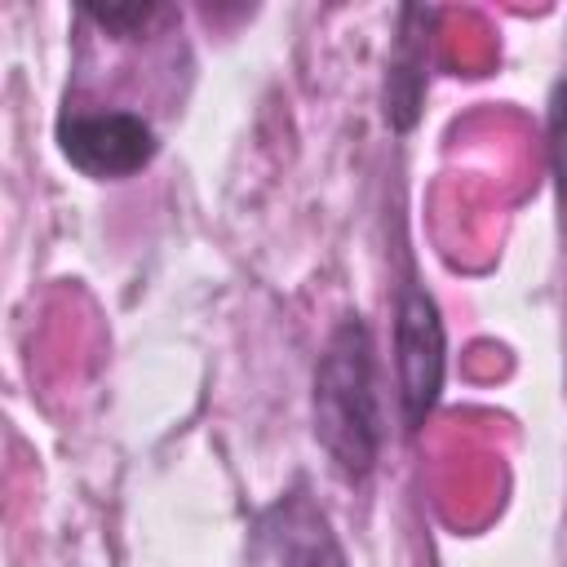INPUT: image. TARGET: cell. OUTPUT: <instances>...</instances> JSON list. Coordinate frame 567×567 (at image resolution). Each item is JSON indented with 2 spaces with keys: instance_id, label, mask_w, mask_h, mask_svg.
<instances>
[{
  "instance_id": "cell-1",
  "label": "cell",
  "mask_w": 567,
  "mask_h": 567,
  "mask_svg": "<svg viewBox=\"0 0 567 567\" xmlns=\"http://www.w3.org/2000/svg\"><path fill=\"white\" fill-rule=\"evenodd\" d=\"M315 439L328 452L332 470L350 483H363L381 456V408L372 377V337L359 315H346L315 368Z\"/></svg>"
},
{
  "instance_id": "cell-2",
  "label": "cell",
  "mask_w": 567,
  "mask_h": 567,
  "mask_svg": "<svg viewBox=\"0 0 567 567\" xmlns=\"http://www.w3.org/2000/svg\"><path fill=\"white\" fill-rule=\"evenodd\" d=\"M443 372H447V341H443L439 306L425 288L403 284L394 306V377H399V403L408 430H421V421L439 403Z\"/></svg>"
},
{
  "instance_id": "cell-3",
  "label": "cell",
  "mask_w": 567,
  "mask_h": 567,
  "mask_svg": "<svg viewBox=\"0 0 567 567\" xmlns=\"http://www.w3.org/2000/svg\"><path fill=\"white\" fill-rule=\"evenodd\" d=\"M58 146L71 168L97 182H120L142 173L159 142L137 111H75L58 120Z\"/></svg>"
},
{
  "instance_id": "cell-4",
  "label": "cell",
  "mask_w": 567,
  "mask_h": 567,
  "mask_svg": "<svg viewBox=\"0 0 567 567\" xmlns=\"http://www.w3.org/2000/svg\"><path fill=\"white\" fill-rule=\"evenodd\" d=\"M266 532H270L284 567H350L346 549H341V540H337V532L328 523V514L306 492L284 496L270 509Z\"/></svg>"
},
{
  "instance_id": "cell-5",
  "label": "cell",
  "mask_w": 567,
  "mask_h": 567,
  "mask_svg": "<svg viewBox=\"0 0 567 567\" xmlns=\"http://www.w3.org/2000/svg\"><path fill=\"white\" fill-rule=\"evenodd\" d=\"M425 40L416 31L399 35V49L390 58V93H385V115L394 128H412L416 120V102H421V84H425Z\"/></svg>"
},
{
  "instance_id": "cell-6",
  "label": "cell",
  "mask_w": 567,
  "mask_h": 567,
  "mask_svg": "<svg viewBox=\"0 0 567 567\" xmlns=\"http://www.w3.org/2000/svg\"><path fill=\"white\" fill-rule=\"evenodd\" d=\"M549 164H554L558 199L567 204V75L554 84V97H549Z\"/></svg>"
},
{
  "instance_id": "cell-7",
  "label": "cell",
  "mask_w": 567,
  "mask_h": 567,
  "mask_svg": "<svg viewBox=\"0 0 567 567\" xmlns=\"http://www.w3.org/2000/svg\"><path fill=\"white\" fill-rule=\"evenodd\" d=\"M97 27H106V31H115V35H142L151 22H159L168 9H159V4H106V9H84Z\"/></svg>"
}]
</instances>
